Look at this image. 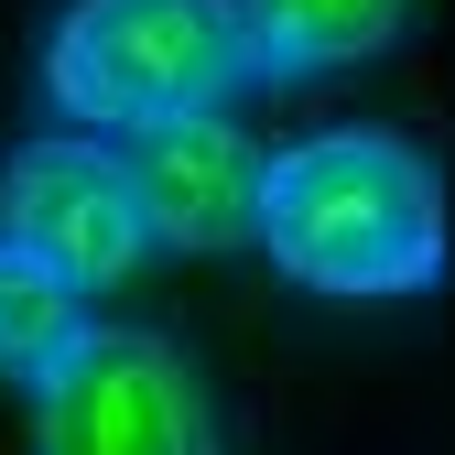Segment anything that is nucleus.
Listing matches in <instances>:
<instances>
[{
  "mask_svg": "<svg viewBox=\"0 0 455 455\" xmlns=\"http://www.w3.org/2000/svg\"><path fill=\"white\" fill-rule=\"evenodd\" d=\"M250 22V76H336V66H369L412 33V0H239Z\"/></svg>",
  "mask_w": 455,
  "mask_h": 455,
  "instance_id": "nucleus-6",
  "label": "nucleus"
},
{
  "mask_svg": "<svg viewBox=\"0 0 455 455\" xmlns=\"http://www.w3.org/2000/svg\"><path fill=\"white\" fill-rule=\"evenodd\" d=\"M22 390H33L44 455H196V444H217L196 358L152 325H87L76 315V336Z\"/></svg>",
  "mask_w": 455,
  "mask_h": 455,
  "instance_id": "nucleus-3",
  "label": "nucleus"
},
{
  "mask_svg": "<svg viewBox=\"0 0 455 455\" xmlns=\"http://www.w3.org/2000/svg\"><path fill=\"white\" fill-rule=\"evenodd\" d=\"M0 228L33 239L76 293H108L152 260V217H141V174H131V141L108 131H33L0 152Z\"/></svg>",
  "mask_w": 455,
  "mask_h": 455,
  "instance_id": "nucleus-4",
  "label": "nucleus"
},
{
  "mask_svg": "<svg viewBox=\"0 0 455 455\" xmlns=\"http://www.w3.org/2000/svg\"><path fill=\"white\" fill-rule=\"evenodd\" d=\"M250 250L315 304H412L455 271V196L402 131H304L260 163Z\"/></svg>",
  "mask_w": 455,
  "mask_h": 455,
  "instance_id": "nucleus-1",
  "label": "nucleus"
},
{
  "mask_svg": "<svg viewBox=\"0 0 455 455\" xmlns=\"http://www.w3.org/2000/svg\"><path fill=\"white\" fill-rule=\"evenodd\" d=\"M76 315H87V293H76L33 239L0 228V379H33V369L76 336Z\"/></svg>",
  "mask_w": 455,
  "mask_h": 455,
  "instance_id": "nucleus-7",
  "label": "nucleus"
},
{
  "mask_svg": "<svg viewBox=\"0 0 455 455\" xmlns=\"http://www.w3.org/2000/svg\"><path fill=\"white\" fill-rule=\"evenodd\" d=\"M260 141L217 108H185L131 141V174H141V217H152V250H250L260 239Z\"/></svg>",
  "mask_w": 455,
  "mask_h": 455,
  "instance_id": "nucleus-5",
  "label": "nucleus"
},
{
  "mask_svg": "<svg viewBox=\"0 0 455 455\" xmlns=\"http://www.w3.org/2000/svg\"><path fill=\"white\" fill-rule=\"evenodd\" d=\"M239 87H250L239 0H66L44 33V108L108 141H141L185 108H228Z\"/></svg>",
  "mask_w": 455,
  "mask_h": 455,
  "instance_id": "nucleus-2",
  "label": "nucleus"
}]
</instances>
